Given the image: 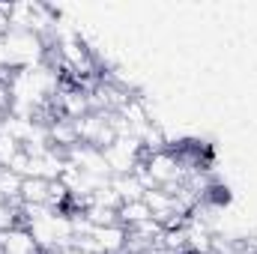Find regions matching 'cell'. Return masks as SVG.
<instances>
[{
  "label": "cell",
  "instance_id": "10",
  "mask_svg": "<svg viewBox=\"0 0 257 254\" xmlns=\"http://www.w3.org/2000/svg\"><path fill=\"white\" fill-rule=\"evenodd\" d=\"M111 189L117 191V197L128 203V200H141L144 197V186L138 183L135 174H123V177H111Z\"/></svg>",
  "mask_w": 257,
  "mask_h": 254
},
{
  "label": "cell",
  "instance_id": "13",
  "mask_svg": "<svg viewBox=\"0 0 257 254\" xmlns=\"http://www.w3.org/2000/svg\"><path fill=\"white\" fill-rule=\"evenodd\" d=\"M60 254H93V251H84V248H75V245H72V248H66V251H60Z\"/></svg>",
  "mask_w": 257,
  "mask_h": 254
},
{
  "label": "cell",
  "instance_id": "4",
  "mask_svg": "<svg viewBox=\"0 0 257 254\" xmlns=\"http://www.w3.org/2000/svg\"><path fill=\"white\" fill-rule=\"evenodd\" d=\"M75 129H78L81 144H90V147H99V150H105L117 138L114 126H111V114H105V111H90L87 117L75 120Z\"/></svg>",
  "mask_w": 257,
  "mask_h": 254
},
{
  "label": "cell",
  "instance_id": "5",
  "mask_svg": "<svg viewBox=\"0 0 257 254\" xmlns=\"http://www.w3.org/2000/svg\"><path fill=\"white\" fill-rule=\"evenodd\" d=\"M63 156H66V162H69L72 168H78V171H84V174L111 177L108 162H105V156H102V150H99V147H90V144H75L72 150H66Z\"/></svg>",
  "mask_w": 257,
  "mask_h": 254
},
{
  "label": "cell",
  "instance_id": "2",
  "mask_svg": "<svg viewBox=\"0 0 257 254\" xmlns=\"http://www.w3.org/2000/svg\"><path fill=\"white\" fill-rule=\"evenodd\" d=\"M3 45H6V57L9 69H27V66L45 63L48 60V42L30 30H6L3 33Z\"/></svg>",
  "mask_w": 257,
  "mask_h": 254
},
{
  "label": "cell",
  "instance_id": "1",
  "mask_svg": "<svg viewBox=\"0 0 257 254\" xmlns=\"http://www.w3.org/2000/svg\"><path fill=\"white\" fill-rule=\"evenodd\" d=\"M60 72L54 63H36L27 66V69H15L9 75V99L12 102H21V105H30L36 108L39 114L54 102L57 90H60Z\"/></svg>",
  "mask_w": 257,
  "mask_h": 254
},
{
  "label": "cell",
  "instance_id": "9",
  "mask_svg": "<svg viewBox=\"0 0 257 254\" xmlns=\"http://www.w3.org/2000/svg\"><path fill=\"white\" fill-rule=\"evenodd\" d=\"M120 224L123 227H135V224H141V221H150L153 218V212H150V206H147V200L141 197V200H128V203H123L120 206Z\"/></svg>",
  "mask_w": 257,
  "mask_h": 254
},
{
  "label": "cell",
  "instance_id": "8",
  "mask_svg": "<svg viewBox=\"0 0 257 254\" xmlns=\"http://www.w3.org/2000/svg\"><path fill=\"white\" fill-rule=\"evenodd\" d=\"M48 189H51V183H48V180L27 177V180L21 183L18 203H21V206H48Z\"/></svg>",
  "mask_w": 257,
  "mask_h": 254
},
{
  "label": "cell",
  "instance_id": "3",
  "mask_svg": "<svg viewBox=\"0 0 257 254\" xmlns=\"http://www.w3.org/2000/svg\"><path fill=\"white\" fill-rule=\"evenodd\" d=\"M111 177H123V174H135V168L144 159V150L135 138H114V144H108L102 150Z\"/></svg>",
  "mask_w": 257,
  "mask_h": 254
},
{
  "label": "cell",
  "instance_id": "11",
  "mask_svg": "<svg viewBox=\"0 0 257 254\" xmlns=\"http://www.w3.org/2000/svg\"><path fill=\"white\" fill-rule=\"evenodd\" d=\"M21 183H24V177L12 174L9 168H0V194L6 197V203H18V194H21Z\"/></svg>",
  "mask_w": 257,
  "mask_h": 254
},
{
  "label": "cell",
  "instance_id": "6",
  "mask_svg": "<svg viewBox=\"0 0 257 254\" xmlns=\"http://www.w3.org/2000/svg\"><path fill=\"white\" fill-rule=\"evenodd\" d=\"M0 254H42V248L36 245L30 230L18 224V227L0 233Z\"/></svg>",
  "mask_w": 257,
  "mask_h": 254
},
{
  "label": "cell",
  "instance_id": "12",
  "mask_svg": "<svg viewBox=\"0 0 257 254\" xmlns=\"http://www.w3.org/2000/svg\"><path fill=\"white\" fill-rule=\"evenodd\" d=\"M21 150H24V147H21L15 138H9V135H3V132H0V168H6V165L21 153Z\"/></svg>",
  "mask_w": 257,
  "mask_h": 254
},
{
  "label": "cell",
  "instance_id": "7",
  "mask_svg": "<svg viewBox=\"0 0 257 254\" xmlns=\"http://www.w3.org/2000/svg\"><path fill=\"white\" fill-rule=\"evenodd\" d=\"M48 138H51V147L54 150H72L75 144H81L78 138V129H75V120H66V117H51L48 120Z\"/></svg>",
  "mask_w": 257,
  "mask_h": 254
}]
</instances>
